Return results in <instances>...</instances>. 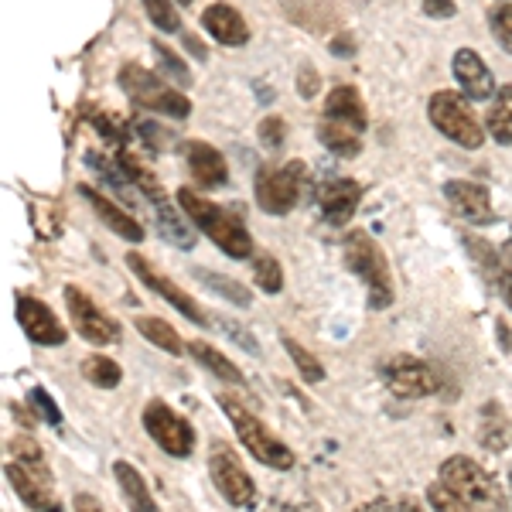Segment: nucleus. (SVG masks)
I'll list each match as a JSON object with an SVG mask.
<instances>
[{"instance_id":"1","label":"nucleus","mask_w":512,"mask_h":512,"mask_svg":"<svg viewBox=\"0 0 512 512\" xmlns=\"http://www.w3.org/2000/svg\"><path fill=\"white\" fill-rule=\"evenodd\" d=\"M178 205L188 212V219H192L195 226L202 229V233L209 236L226 256H233V260H250V256H253L250 229L239 222V216L219 209L216 202H205V198L198 192H192V188H178Z\"/></svg>"},{"instance_id":"2","label":"nucleus","mask_w":512,"mask_h":512,"mask_svg":"<svg viewBox=\"0 0 512 512\" xmlns=\"http://www.w3.org/2000/svg\"><path fill=\"white\" fill-rule=\"evenodd\" d=\"M342 253H345V267L369 287V308L373 311L390 308L393 277H390V263H386L383 250L376 246V239L369 233H362V229H352V233L342 239Z\"/></svg>"},{"instance_id":"3","label":"nucleus","mask_w":512,"mask_h":512,"mask_svg":"<svg viewBox=\"0 0 512 512\" xmlns=\"http://www.w3.org/2000/svg\"><path fill=\"white\" fill-rule=\"evenodd\" d=\"M219 407L226 410V417L233 420V431L239 437V444H243L246 451L253 454L260 465L267 468H277V472H287V468H294V451L287 448L284 441H280L277 434H270L267 427H263V420H256L250 410L243 407L239 400H233L229 393H219Z\"/></svg>"},{"instance_id":"4","label":"nucleus","mask_w":512,"mask_h":512,"mask_svg":"<svg viewBox=\"0 0 512 512\" xmlns=\"http://www.w3.org/2000/svg\"><path fill=\"white\" fill-rule=\"evenodd\" d=\"M441 482L451 485V489L478 512H509L506 492L495 482V475H489L478 461L465 458V454H454V458L444 461Z\"/></svg>"},{"instance_id":"5","label":"nucleus","mask_w":512,"mask_h":512,"mask_svg":"<svg viewBox=\"0 0 512 512\" xmlns=\"http://www.w3.org/2000/svg\"><path fill=\"white\" fill-rule=\"evenodd\" d=\"M117 82L123 86V93H130L134 103L147 106L151 113H161V117H171V120H185L188 113H192V103H188L185 93L164 86L154 72H147L144 65H137V62L123 65L117 72Z\"/></svg>"},{"instance_id":"6","label":"nucleus","mask_w":512,"mask_h":512,"mask_svg":"<svg viewBox=\"0 0 512 512\" xmlns=\"http://www.w3.org/2000/svg\"><path fill=\"white\" fill-rule=\"evenodd\" d=\"M427 113H431L434 127L441 130L444 137H451L458 147H465V151H478V147L485 144V127L478 123L472 106H468V96L441 89V93L431 96Z\"/></svg>"},{"instance_id":"7","label":"nucleus","mask_w":512,"mask_h":512,"mask_svg":"<svg viewBox=\"0 0 512 512\" xmlns=\"http://www.w3.org/2000/svg\"><path fill=\"white\" fill-rule=\"evenodd\" d=\"M144 431L171 458H188L195 448V431L185 417L175 414L164 400H151L144 407Z\"/></svg>"},{"instance_id":"8","label":"nucleus","mask_w":512,"mask_h":512,"mask_svg":"<svg viewBox=\"0 0 512 512\" xmlns=\"http://www.w3.org/2000/svg\"><path fill=\"white\" fill-rule=\"evenodd\" d=\"M65 308H69L72 328L79 338H86L89 345H117L123 338L120 321H113L89 294H82L79 287H65Z\"/></svg>"},{"instance_id":"9","label":"nucleus","mask_w":512,"mask_h":512,"mask_svg":"<svg viewBox=\"0 0 512 512\" xmlns=\"http://www.w3.org/2000/svg\"><path fill=\"white\" fill-rule=\"evenodd\" d=\"M383 383L390 386L393 396L400 400H420L441 390V376L434 373V366L414 359V355H396V359L383 362Z\"/></svg>"},{"instance_id":"10","label":"nucleus","mask_w":512,"mask_h":512,"mask_svg":"<svg viewBox=\"0 0 512 512\" xmlns=\"http://www.w3.org/2000/svg\"><path fill=\"white\" fill-rule=\"evenodd\" d=\"M301 171L304 164H291V168H260L256 171V202L270 216H287L297 205L301 195Z\"/></svg>"},{"instance_id":"11","label":"nucleus","mask_w":512,"mask_h":512,"mask_svg":"<svg viewBox=\"0 0 512 512\" xmlns=\"http://www.w3.org/2000/svg\"><path fill=\"white\" fill-rule=\"evenodd\" d=\"M209 475H212V482H216L222 499L233 502L236 509H250L256 502L253 478L246 475V468L239 465L236 454L226 451L222 444H216V451H212V458H209Z\"/></svg>"},{"instance_id":"12","label":"nucleus","mask_w":512,"mask_h":512,"mask_svg":"<svg viewBox=\"0 0 512 512\" xmlns=\"http://www.w3.org/2000/svg\"><path fill=\"white\" fill-rule=\"evenodd\" d=\"M127 263H130V270H134V274H137L140 280H144V284L151 287L154 294H161L164 301H168L171 308H178L181 315H185L188 321H192V325H209V315H205V311L198 308L195 297H188L185 291H181L178 284H171V280L164 277L158 267H151V263H147V256L130 253V256H127Z\"/></svg>"},{"instance_id":"13","label":"nucleus","mask_w":512,"mask_h":512,"mask_svg":"<svg viewBox=\"0 0 512 512\" xmlns=\"http://www.w3.org/2000/svg\"><path fill=\"white\" fill-rule=\"evenodd\" d=\"M18 321L24 328V335L31 338L35 345H48V349H55V345H62L65 338V328L62 321L55 318V311L48 308V304L35 301V297H18Z\"/></svg>"},{"instance_id":"14","label":"nucleus","mask_w":512,"mask_h":512,"mask_svg":"<svg viewBox=\"0 0 512 512\" xmlns=\"http://www.w3.org/2000/svg\"><path fill=\"white\" fill-rule=\"evenodd\" d=\"M315 198H318L321 216L332 222V226H349V219L355 216V209H359L362 188H359V181H352V178H332L315 188Z\"/></svg>"},{"instance_id":"15","label":"nucleus","mask_w":512,"mask_h":512,"mask_svg":"<svg viewBox=\"0 0 512 512\" xmlns=\"http://www.w3.org/2000/svg\"><path fill=\"white\" fill-rule=\"evenodd\" d=\"M454 79H458L461 93L468 99H489L495 96V79L489 65L482 62V55L475 48H458L454 52Z\"/></svg>"},{"instance_id":"16","label":"nucleus","mask_w":512,"mask_h":512,"mask_svg":"<svg viewBox=\"0 0 512 512\" xmlns=\"http://www.w3.org/2000/svg\"><path fill=\"white\" fill-rule=\"evenodd\" d=\"M444 198L451 202V209L468 222H492V198L482 185L475 181H448L444 185Z\"/></svg>"},{"instance_id":"17","label":"nucleus","mask_w":512,"mask_h":512,"mask_svg":"<svg viewBox=\"0 0 512 512\" xmlns=\"http://www.w3.org/2000/svg\"><path fill=\"white\" fill-rule=\"evenodd\" d=\"M202 24H205V31L219 41V45L239 48V45H246V41H250V28H246L243 14H239L236 7H229V4L205 7Z\"/></svg>"},{"instance_id":"18","label":"nucleus","mask_w":512,"mask_h":512,"mask_svg":"<svg viewBox=\"0 0 512 512\" xmlns=\"http://www.w3.org/2000/svg\"><path fill=\"white\" fill-rule=\"evenodd\" d=\"M4 475H7L11 489L18 492V499L28 509L45 512L48 506H52V495H48V475L45 472H35V468L21 465V461H11V465L4 468Z\"/></svg>"},{"instance_id":"19","label":"nucleus","mask_w":512,"mask_h":512,"mask_svg":"<svg viewBox=\"0 0 512 512\" xmlns=\"http://www.w3.org/2000/svg\"><path fill=\"white\" fill-rule=\"evenodd\" d=\"M79 195L89 198V205H93V212H96L99 219H103L106 229H113V233L123 236V239H130V243H140V239H144V229H140V222L130 216V212H123L117 202H110V198L99 195L96 188H89V185H79Z\"/></svg>"},{"instance_id":"20","label":"nucleus","mask_w":512,"mask_h":512,"mask_svg":"<svg viewBox=\"0 0 512 512\" xmlns=\"http://www.w3.org/2000/svg\"><path fill=\"white\" fill-rule=\"evenodd\" d=\"M188 154V171L195 175L198 185L205 188H222L229 181V168H226V158L216 151L212 144H202V140H192L185 147Z\"/></svg>"},{"instance_id":"21","label":"nucleus","mask_w":512,"mask_h":512,"mask_svg":"<svg viewBox=\"0 0 512 512\" xmlns=\"http://www.w3.org/2000/svg\"><path fill=\"white\" fill-rule=\"evenodd\" d=\"M325 120H335V123H345L352 130H366L369 123V113H366V103H362L359 89L355 86H335L332 93L325 99Z\"/></svg>"},{"instance_id":"22","label":"nucleus","mask_w":512,"mask_h":512,"mask_svg":"<svg viewBox=\"0 0 512 512\" xmlns=\"http://www.w3.org/2000/svg\"><path fill=\"white\" fill-rule=\"evenodd\" d=\"M113 475H117L123 502H127L130 512H161L158 502H154L151 489H147L144 475H140L130 461H117V465H113Z\"/></svg>"},{"instance_id":"23","label":"nucleus","mask_w":512,"mask_h":512,"mask_svg":"<svg viewBox=\"0 0 512 512\" xmlns=\"http://www.w3.org/2000/svg\"><path fill=\"white\" fill-rule=\"evenodd\" d=\"M485 127L495 144H512V82L502 89H495V99L489 106V117H485Z\"/></svg>"},{"instance_id":"24","label":"nucleus","mask_w":512,"mask_h":512,"mask_svg":"<svg viewBox=\"0 0 512 512\" xmlns=\"http://www.w3.org/2000/svg\"><path fill=\"white\" fill-rule=\"evenodd\" d=\"M318 140L328 147L338 158H355L362 151V140H359V130L345 127V123H335V120H321L318 127Z\"/></svg>"},{"instance_id":"25","label":"nucleus","mask_w":512,"mask_h":512,"mask_svg":"<svg viewBox=\"0 0 512 512\" xmlns=\"http://www.w3.org/2000/svg\"><path fill=\"white\" fill-rule=\"evenodd\" d=\"M188 352H192V359L198 362V366H205L209 373H216V376L222 379V383H233V386H243V383H246V376L239 373V369L226 359V355L212 349V345L192 342V345H188Z\"/></svg>"},{"instance_id":"26","label":"nucleus","mask_w":512,"mask_h":512,"mask_svg":"<svg viewBox=\"0 0 512 512\" xmlns=\"http://www.w3.org/2000/svg\"><path fill=\"white\" fill-rule=\"evenodd\" d=\"M158 209V226H161V236L168 239V243H175V246H181V250H192L195 246V233L188 229V222L178 216V209L175 205L164 198V202H158L154 205Z\"/></svg>"},{"instance_id":"27","label":"nucleus","mask_w":512,"mask_h":512,"mask_svg":"<svg viewBox=\"0 0 512 512\" xmlns=\"http://www.w3.org/2000/svg\"><path fill=\"white\" fill-rule=\"evenodd\" d=\"M134 325H137V332L144 335L151 345H158V349H164L168 355H185V345H181V338L175 335V328H171L168 321L140 315Z\"/></svg>"},{"instance_id":"28","label":"nucleus","mask_w":512,"mask_h":512,"mask_svg":"<svg viewBox=\"0 0 512 512\" xmlns=\"http://www.w3.org/2000/svg\"><path fill=\"white\" fill-rule=\"evenodd\" d=\"M82 376L93 386H99V390H117L123 379L120 366L113 359H106V355H86V359H82Z\"/></svg>"},{"instance_id":"29","label":"nucleus","mask_w":512,"mask_h":512,"mask_svg":"<svg viewBox=\"0 0 512 512\" xmlns=\"http://www.w3.org/2000/svg\"><path fill=\"white\" fill-rule=\"evenodd\" d=\"M195 277L202 280L209 291H216L219 297L233 301L236 308H250V304H253V294L246 291L243 284H236V280H229V277H222V274H212V270H195Z\"/></svg>"},{"instance_id":"30","label":"nucleus","mask_w":512,"mask_h":512,"mask_svg":"<svg viewBox=\"0 0 512 512\" xmlns=\"http://www.w3.org/2000/svg\"><path fill=\"white\" fill-rule=\"evenodd\" d=\"M280 342H284L287 355L294 359V366H297V373H301L304 383H321V379H325V369H321V362L308 349H304L297 338H291L287 332H280Z\"/></svg>"},{"instance_id":"31","label":"nucleus","mask_w":512,"mask_h":512,"mask_svg":"<svg viewBox=\"0 0 512 512\" xmlns=\"http://www.w3.org/2000/svg\"><path fill=\"white\" fill-rule=\"evenodd\" d=\"M253 277L263 294H277L284 287V270H280V263L270 253H260L253 260Z\"/></svg>"},{"instance_id":"32","label":"nucleus","mask_w":512,"mask_h":512,"mask_svg":"<svg viewBox=\"0 0 512 512\" xmlns=\"http://www.w3.org/2000/svg\"><path fill=\"white\" fill-rule=\"evenodd\" d=\"M427 502L434 506V512H475L458 492L451 489V485H444V482H434L431 489H427Z\"/></svg>"},{"instance_id":"33","label":"nucleus","mask_w":512,"mask_h":512,"mask_svg":"<svg viewBox=\"0 0 512 512\" xmlns=\"http://www.w3.org/2000/svg\"><path fill=\"white\" fill-rule=\"evenodd\" d=\"M7 448H11L14 461H21V465L35 468V472H45L48 475V465H45V454L31 437H14V441H7Z\"/></svg>"},{"instance_id":"34","label":"nucleus","mask_w":512,"mask_h":512,"mask_svg":"<svg viewBox=\"0 0 512 512\" xmlns=\"http://www.w3.org/2000/svg\"><path fill=\"white\" fill-rule=\"evenodd\" d=\"M489 24H492L495 41H499V45L512 55V4L492 7V11H489Z\"/></svg>"},{"instance_id":"35","label":"nucleus","mask_w":512,"mask_h":512,"mask_svg":"<svg viewBox=\"0 0 512 512\" xmlns=\"http://www.w3.org/2000/svg\"><path fill=\"white\" fill-rule=\"evenodd\" d=\"M144 7H147V18L158 24L161 31H178L181 28V18H178V11H175L171 0H144Z\"/></svg>"},{"instance_id":"36","label":"nucleus","mask_w":512,"mask_h":512,"mask_svg":"<svg viewBox=\"0 0 512 512\" xmlns=\"http://www.w3.org/2000/svg\"><path fill=\"white\" fill-rule=\"evenodd\" d=\"M355 512H424L420 509V502L417 499H373V502H362Z\"/></svg>"},{"instance_id":"37","label":"nucleus","mask_w":512,"mask_h":512,"mask_svg":"<svg viewBox=\"0 0 512 512\" xmlns=\"http://www.w3.org/2000/svg\"><path fill=\"white\" fill-rule=\"evenodd\" d=\"M154 52H158V59H161L164 69H168L171 76H178L181 86H188V82H192V76H188V69H185V62H181L178 55L171 52L168 45H164V41H154Z\"/></svg>"},{"instance_id":"38","label":"nucleus","mask_w":512,"mask_h":512,"mask_svg":"<svg viewBox=\"0 0 512 512\" xmlns=\"http://www.w3.org/2000/svg\"><path fill=\"white\" fill-rule=\"evenodd\" d=\"M31 407L38 410V417L45 420V424H52V427L62 424V410L55 407V400L45 390H31Z\"/></svg>"},{"instance_id":"39","label":"nucleus","mask_w":512,"mask_h":512,"mask_svg":"<svg viewBox=\"0 0 512 512\" xmlns=\"http://www.w3.org/2000/svg\"><path fill=\"white\" fill-rule=\"evenodd\" d=\"M260 144L267 147V151H277V147H284V120H280V117L260 120Z\"/></svg>"},{"instance_id":"40","label":"nucleus","mask_w":512,"mask_h":512,"mask_svg":"<svg viewBox=\"0 0 512 512\" xmlns=\"http://www.w3.org/2000/svg\"><path fill=\"white\" fill-rule=\"evenodd\" d=\"M219 328H222V332H229V335H233V338H236V342H239V345H243V349H246V352H250V355H256V352H260V345H256V342H253V338H250V332H246V328H243V325H239V321L219 318Z\"/></svg>"},{"instance_id":"41","label":"nucleus","mask_w":512,"mask_h":512,"mask_svg":"<svg viewBox=\"0 0 512 512\" xmlns=\"http://www.w3.org/2000/svg\"><path fill=\"white\" fill-rule=\"evenodd\" d=\"M318 86H321V79H318V72L311 69V65H304L301 72H297V93H301L304 99H311L318 93Z\"/></svg>"},{"instance_id":"42","label":"nucleus","mask_w":512,"mask_h":512,"mask_svg":"<svg viewBox=\"0 0 512 512\" xmlns=\"http://www.w3.org/2000/svg\"><path fill=\"white\" fill-rule=\"evenodd\" d=\"M424 14H431V18H451L454 0H424Z\"/></svg>"},{"instance_id":"43","label":"nucleus","mask_w":512,"mask_h":512,"mask_svg":"<svg viewBox=\"0 0 512 512\" xmlns=\"http://www.w3.org/2000/svg\"><path fill=\"white\" fill-rule=\"evenodd\" d=\"M72 502H76V512H103V506H99L93 495H86V492H79Z\"/></svg>"},{"instance_id":"44","label":"nucleus","mask_w":512,"mask_h":512,"mask_svg":"<svg viewBox=\"0 0 512 512\" xmlns=\"http://www.w3.org/2000/svg\"><path fill=\"white\" fill-rule=\"evenodd\" d=\"M352 52H355V41H349V35L332 41V55H352Z\"/></svg>"},{"instance_id":"45","label":"nucleus","mask_w":512,"mask_h":512,"mask_svg":"<svg viewBox=\"0 0 512 512\" xmlns=\"http://www.w3.org/2000/svg\"><path fill=\"white\" fill-rule=\"evenodd\" d=\"M502 297H506V304L512 308V270H506V274H502Z\"/></svg>"},{"instance_id":"46","label":"nucleus","mask_w":512,"mask_h":512,"mask_svg":"<svg viewBox=\"0 0 512 512\" xmlns=\"http://www.w3.org/2000/svg\"><path fill=\"white\" fill-rule=\"evenodd\" d=\"M502 267L512 270V239H509L506 246H502Z\"/></svg>"},{"instance_id":"47","label":"nucleus","mask_w":512,"mask_h":512,"mask_svg":"<svg viewBox=\"0 0 512 512\" xmlns=\"http://www.w3.org/2000/svg\"><path fill=\"white\" fill-rule=\"evenodd\" d=\"M185 45H188V48H192V52L198 55V59H205V48H202V45H198V41H195L192 35H185Z\"/></svg>"},{"instance_id":"48","label":"nucleus","mask_w":512,"mask_h":512,"mask_svg":"<svg viewBox=\"0 0 512 512\" xmlns=\"http://www.w3.org/2000/svg\"><path fill=\"white\" fill-rule=\"evenodd\" d=\"M11 410H14V414H18V417H21V424H24V427H31V424H35V420H31L28 414H24L21 407H11Z\"/></svg>"},{"instance_id":"49","label":"nucleus","mask_w":512,"mask_h":512,"mask_svg":"<svg viewBox=\"0 0 512 512\" xmlns=\"http://www.w3.org/2000/svg\"><path fill=\"white\" fill-rule=\"evenodd\" d=\"M45 512H62V509H59V506H55V502H52V506H48Z\"/></svg>"},{"instance_id":"50","label":"nucleus","mask_w":512,"mask_h":512,"mask_svg":"<svg viewBox=\"0 0 512 512\" xmlns=\"http://www.w3.org/2000/svg\"><path fill=\"white\" fill-rule=\"evenodd\" d=\"M178 4H192V0H178Z\"/></svg>"},{"instance_id":"51","label":"nucleus","mask_w":512,"mask_h":512,"mask_svg":"<svg viewBox=\"0 0 512 512\" xmlns=\"http://www.w3.org/2000/svg\"><path fill=\"white\" fill-rule=\"evenodd\" d=\"M509 485H512V472H509Z\"/></svg>"}]
</instances>
